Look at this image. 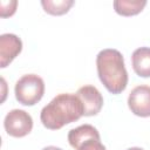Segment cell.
Segmentation results:
<instances>
[{"instance_id": "1", "label": "cell", "mask_w": 150, "mask_h": 150, "mask_svg": "<svg viewBox=\"0 0 150 150\" xmlns=\"http://www.w3.org/2000/svg\"><path fill=\"white\" fill-rule=\"evenodd\" d=\"M83 116V105L76 94H59L40 112L45 128L59 130L66 124L75 122Z\"/></svg>"}, {"instance_id": "2", "label": "cell", "mask_w": 150, "mask_h": 150, "mask_svg": "<svg viewBox=\"0 0 150 150\" xmlns=\"http://www.w3.org/2000/svg\"><path fill=\"white\" fill-rule=\"evenodd\" d=\"M97 75L105 89L114 94L124 91L128 84V73L121 52L114 48L102 49L96 56Z\"/></svg>"}, {"instance_id": "3", "label": "cell", "mask_w": 150, "mask_h": 150, "mask_svg": "<svg viewBox=\"0 0 150 150\" xmlns=\"http://www.w3.org/2000/svg\"><path fill=\"white\" fill-rule=\"evenodd\" d=\"M14 93L19 103L32 107L41 101L45 94V82L36 74H26L16 81Z\"/></svg>"}, {"instance_id": "4", "label": "cell", "mask_w": 150, "mask_h": 150, "mask_svg": "<svg viewBox=\"0 0 150 150\" xmlns=\"http://www.w3.org/2000/svg\"><path fill=\"white\" fill-rule=\"evenodd\" d=\"M4 128L6 132L12 137H25L33 129V118L25 110L13 109L5 116Z\"/></svg>"}, {"instance_id": "5", "label": "cell", "mask_w": 150, "mask_h": 150, "mask_svg": "<svg viewBox=\"0 0 150 150\" xmlns=\"http://www.w3.org/2000/svg\"><path fill=\"white\" fill-rule=\"evenodd\" d=\"M128 107L139 117H150V87L141 84L135 87L128 96Z\"/></svg>"}, {"instance_id": "6", "label": "cell", "mask_w": 150, "mask_h": 150, "mask_svg": "<svg viewBox=\"0 0 150 150\" xmlns=\"http://www.w3.org/2000/svg\"><path fill=\"white\" fill-rule=\"evenodd\" d=\"M76 96L83 105V116H95L101 111L103 97L96 87L90 84L83 86L77 89Z\"/></svg>"}, {"instance_id": "7", "label": "cell", "mask_w": 150, "mask_h": 150, "mask_svg": "<svg viewBox=\"0 0 150 150\" xmlns=\"http://www.w3.org/2000/svg\"><path fill=\"white\" fill-rule=\"evenodd\" d=\"M22 50V41L15 34L0 35V67L6 68Z\"/></svg>"}, {"instance_id": "8", "label": "cell", "mask_w": 150, "mask_h": 150, "mask_svg": "<svg viewBox=\"0 0 150 150\" xmlns=\"http://www.w3.org/2000/svg\"><path fill=\"white\" fill-rule=\"evenodd\" d=\"M90 139L101 141L97 129L91 124H82L77 128L69 130L68 132V142L75 150H77L83 143Z\"/></svg>"}, {"instance_id": "9", "label": "cell", "mask_w": 150, "mask_h": 150, "mask_svg": "<svg viewBox=\"0 0 150 150\" xmlns=\"http://www.w3.org/2000/svg\"><path fill=\"white\" fill-rule=\"evenodd\" d=\"M132 69L139 77H150V47H139L131 55Z\"/></svg>"}, {"instance_id": "10", "label": "cell", "mask_w": 150, "mask_h": 150, "mask_svg": "<svg viewBox=\"0 0 150 150\" xmlns=\"http://www.w3.org/2000/svg\"><path fill=\"white\" fill-rule=\"evenodd\" d=\"M145 5V0H115L114 9L122 16H131L141 13Z\"/></svg>"}, {"instance_id": "11", "label": "cell", "mask_w": 150, "mask_h": 150, "mask_svg": "<svg viewBox=\"0 0 150 150\" xmlns=\"http://www.w3.org/2000/svg\"><path fill=\"white\" fill-rule=\"evenodd\" d=\"M43 11L50 15H63L74 5L73 0H42Z\"/></svg>"}, {"instance_id": "12", "label": "cell", "mask_w": 150, "mask_h": 150, "mask_svg": "<svg viewBox=\"0 0 150 150\" xmlns=\"http://www.w3.org/2000/svg\"><path fill=\"white\" fill-rule=\"evenodd\" d=\"M18 1L9 0V1H0V15L1 18L12 16L16 11Z\"/></svg>"}, {"instance_id": "13", "label": "cell", "mask_w": 150, "mask_h": 150, "mask_svg": "<svg viewBox=\"0 0 150 150\" xmlns=\"http://www.w3.org/2000/svg\"><path fill=\"white\" fill-rule=\"evenodd\" d=\"M77 150H107V149H105V146L101 143V141L90 139V141L83 143Z\"/></svg>"}, {"instance_id": "14", "label": "cell", "mask_w": 150, "mask_h": 150, "mask_svg": "<svg viewBox=\"0 0 150 150\" xmlns=\"http://www.w3.org/2000/svg\"><path fill=\"white\" fill-rule=\"evenodd\" d=\"M42 150H62L61 148H57V146H54V145H48L46 148H43Z\"/></svg>"}, {"instance_id": "15", "label": "cell", "mask_w": 150, "mask_h": 150, "mask_svg": "<svg viewBox=\"0 0 150 150\" xmlns=\"http://www.w3.org/2000/svg\"><path fill=\"white\" fill-rule=\"evenodd\" d=\"M127 150H144V149L138 148V146H134V148H129V149H127Z\"/></svg>"}]
</instances>
